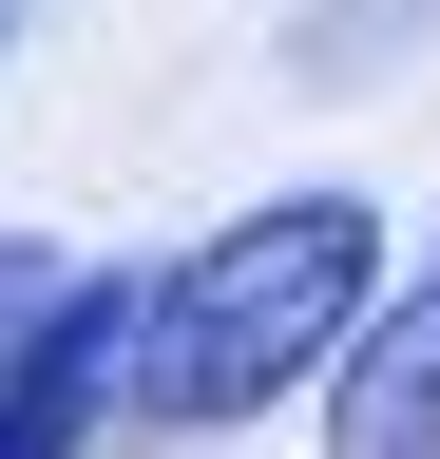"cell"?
I'll use <instances>...</instances> for the list:
<instances>
[{"label":"cell","mask_w":440,"mask_h":459,"mask_svg":"<svg viewBox=\"0 0 440 459\" xmlns=\"http://www.w3.org/2000/svg\"><path fill=\"white\" fill-rule=\"evenodd\" d=\"M364 307H383V211L364 192H268L230 230H192L173 268H134V383H116V421L230 440L268 402L345 383Z\"/></svg>","instance_id":"6da1fadb"},{"label":"cell","mask_w":440,"mask_h":459,"mask_svg":"<svg viewBox=\"0 0 440 459\" xmlns=\"http://www.w3.org/2000/svg\"><path fill=\"white\" fill-rule=\"evenodd\" d=\"M134 383V268H58V307L0 344V459H77Z\"/></svg>","instance_id":"7a4b0ae2"},{"label":"cell","mask_w":440,"mask_h":459,"mask_svg":"<svg viewBox=\"0 0 440 459\" xmlns=\"http://www.w3.org/2000/svg\"><path fill=\"white\" fill-rule=\"evenodd\" d=\"M325 459H440V249L364 307L345 383H325Z\"/></svg>","instance_id":"3957f363"},{"label":"cell","mask_w":440,"mask_h":459,"mask_svg":"<svg viewBox=\"0 0 440 459\" xmlns=\"http://www.w3.org/2000/svg\"><path fill=\"white\" fill-rule=\"evenodd\" d=\"M39 307H58V249H39V230H0V344H20Z\"/></svg>","instance_id":"277c9868"},{"label":"cell","mask_w":440,"mask_h":459,"mask_svg":"<svg viewBox=\"0 0 440 459\" xmlns=\"http://www.w3.org/2000/svg\"><path fill=\"white\" fill-rule=\"evenodd\" d=\"M0 57H20V0H0Z\"/></svg>","instance_id":"5b68a950"}]
</instances>
